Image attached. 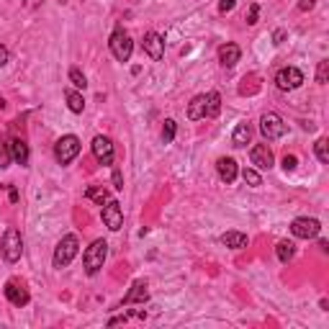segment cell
Here are the masks:
<instances>
[{
	"mask_svg": "<svg viewBox=\"0 0 329 329\" xmlns=\"http://www.w3.org/2000/svg\"><path fill=\"white\" fill-rule=\"evenodd\" d=\"M250 139H252V126H250V123H247V121L237 123V129L232 134L234 147H247V144H250Z\"/></svg>",
	"mask_w": 329,
	"mask_h": 329,
	"instance_id": "ac0fdd59",
	"label": "cell"
},
{
	"mask_svg": "<svg viewBox=\"0 0 329 329\" xmlns=\"http://www.w3.org/2000/svg\"><path fill=\"white\" fill-rule=\"evenodd\" d=\"M296 168H299L296 154H285V157H283V170H285V173H293Z\"/></svg>",
	"mask_w": 329,
	"mask_h": 329,
	"instance_id": "f546056e",
	"label": "cell"
},
{
	"mask_svg": "<svg viewBox=\"0 0 329 329\" xmlns=\"http://www.w3.org/2000/svg\"><path fill=\"white\" fill-rule=\"evenodd\" d=\"M275 85L280 90H296V88L304 85V72L299 67H283L275 75Z\"/></svg>",
	"mask_w": 329,
	"mask_h": 329,
	"instance_id": "ba28073f",
	"label": "cell"
},
{
	"mask_svg": "<svg viewBox=\"0 0 329 329\" xmlns=\"http://www.w3.org/2000/svg\"><path fill=\"white\" fill-rule=\"evenodd\" d=\"M283 39H285V31H283V28H278V31L273 34V44H283Z\"/></svg>",
	"mask_w": 329,
	"mask_h": 329,
	"instance_id": "d590c367",
	"label": "cell"
},
{
	"mask_svg": "<svg viewBox=\"0 0 329 329\" xmlns=\"http://www.w3.org/2000/svg\"><path fill=\"white\" fill-rule=\"evenodd\" d=\"M11 164V152H8V147H0V168H8Z\"/></svg>",
	"mask_w": 329,
	"mask_h": 329,
	"instance_id": "1f68e13d",
	"label": "cell"
},
{
	"mask_svg": "<svg viewBox=\"0 0 329 329\" xmlns=\"http://www.w3.org/2000/svg\"><path fill=\"white\" fill-rule=\"evenodd\" d=\"M85 198H90V201H95L98 206H103L111 195H108V190H103V188H88V190H85Z\"/></svg>",
	"mask_w": 329,
	"mask_h": 329,
	"instance_id": "d4e9b609",
	"label": "cell"
},
{
	"mask_svg": "<svg viewBox=\"0 0 329 329\" xmlns=\"http://www.w3.org/2000/svg\"><path fill=\"white\" fill-rule=\"evenodd\" d=\"M314 152H316V157H319V162H324V164L329 162V142H326L324 137H321V139H319V142L314 144Z\"/></svg>",
	"mask_w": 329,
	"mask_h": 329,
	"instance_id": "4316f807",
	"label": "cell"
},
{
	"mask_svg": "<svg viewBox=\"0 0 329 329\" xmlns=\"http://www.w3.org/2000/svg\"><path fill=\"white\" fill-rule=\"evenodd\" d=\"M0 250H3L6 262H18L21 255H23V239H21V232H18V229H8V232L3 234V242H0Z\"/></svg>",
	"mask_w": 329,
	"mask_h": 329,
	"instance_id": "277c9868",
	"label": "cell"
},
{
	"mask_svg": "<svg viewBox=\"0 0 329 329\" xmlns=\"http://www.w3.org/2000/svg\"><path fill=\"white\" fill-rule=\"evenodd\" d=\"M3 293H6V299L13 304V306H26L28 304V291L23 288V283H18V280H8L6 283V288H3Z\"/></svg>",
	"mask_w": 329,
	"mask_h": 329,
	"instance_id": "7c38bea8",
	"label": "cell"
},
{
	"mask_svg": "<svg viewBox=\"0 0 329 329\" xmlns=\"http://www.w3.org/2000/svg\"><path fill=\"white\" fill-rule=\"evenodd\" d=\"M70 82H72L75 88H80V90H85V88H88V80H85V75H82L77 67H72V70H70Z\"/></svg>",
	"mask_w": 329,
	"mask_h": 329,
	"instance_id": "83f0119b",
	"label": "cell"
},
{
	"mask_svg": "<svg viewBox=\"0 0 329 329\" xmlns=\"http://www.w3.org/2000/svg\"><path fill=\"white\" fill-rule=\"evenodd\" d=\"M144 52L149 54V59L159 62L164 57V39L157 31H147L144 34Z\"/></svg>",
	"mask_w": 329,
	"mask_h": 329,
	"instance_id": "30bf717a",
	"label": "cell"
},
{
	"mask_svg": "<svg viewBox=\"0 0 329 329\" xmlns=\"http://www.w3.org/2000/svg\"><path fill=\"white\" fill-rule=\"evenodd\" d=\"M111 52H113V57L118 59V62H129L131 59V52H134V41H131V36L123 31V28H116L113 34H111Z\"/></svg>",
	"mask_w": 329,
	"mask_h": 329,
	"instance_id": "3957f363",
	"label": "cell"
},
{
	"mask_svg": "<svg viewBox=\"0 0 329 329\" xmlns=\"http://www.w3.org/2000/svg\"><path fill=\"white\" fill-rule=\"evenodd\" d=\"M242 178H244V183H247V185H252V188H260V185H262L260 173H257V170H252V168H244V170H242Z\"/></svg>",
	"mask_w": 329,
	"mask_h": 329,
	"instance_id": "cb8c5ba5",
	"label": "cell"
},
{
	"mask_svg": "<svg viewBox=\"0 0 329 329\" xmlns=\"http://www.w3.org/2000/svg\"><path fill=\"white\" fill-rule=\"evenodd\" d=\"M326 77H329V59H321L316 67V82L319 85H326Z\"/></svg>",
	"mask_w": 329,
	"mask_h": 329,
	"instance_id": "f1b7e54d",
	"label": "cell"
},
{
	"mask_svg": "<svg viewBox=\"0 0 329 329\" xmlns=\"http://www.w3.org/2000/svg\"><path fill=\"white\" fill-rule=\"evenodd\" d=\"M77 250H80V242H77V237H75V234L62 237V239H59V244H57V250H54V268H57V270L67 268V265L75 260Z\"/></svg>",
	"mask_w": 329,
	"mask_h": 329,
	"instance_id": "7a4b0ae2",
	"label": "cell"
},
{
	"mask_svg": "<svg viewBox=\"0 0 329 329\" xmlns=\"http://www.w3.org/2000/svg\"><path fill=\"white\" fill-rule=\"evenodd\" d=\"M319 247H321V252H326V250H329V242H326V239H321V242H319Z\"/></svg>",
	"mask_w": 329,
	"mask_h": 329,
	"instance_id": "f35d334b",
	"label": "cell"
},
{
	"mask_svg": "<svg viewBox=\"0 0 329 329\" xmlns=\"http://www.w3.org/2000/svg\"><path fill=\"white\" fill-rule=\"evenodd\" d=\"M93 154L101 164H113V142L108 137H95L93 139Z\"/></svg>",
	"mask_w": 329,
	"mask_h": 329,
	"instance_id": "4fadbf2b",
	"label": "cell"
},
{
	"mask_svg": "<svg viewBox=\"0 0 329 329\" xmlns=\"http://www.w3.org/2000/svg\"><path fill=\"white\" fill-rule=\"evenodd\" d=\"M216 170H219V178H221L224 183H234L237 175H239V168H237V162H234L232 157H221V159L216 162Z\"/></svg>",
	"mask_w": 329,
	"mask_h": 329,
	"instance_id": "9a60e30c",
	"label": "cell"
},
{
	"mask_svg": "<svg viewBox=\"0 0 329 329\" xmlns=\"http://www.w3.org/2000/svg\"><path fill=\"white\" fill-rule=\"evenodd\" d=\"M275 252H278V260H280V262H291L293 255H296V244L288 242V239H283V242L275 244Z\"/></svg>",
	"mask_w": 329,
	"mask_h": 329,
	"instance_id": "ffe728a7",
	"label": "cell"
},
{
	"mask_svg": "<svg viewBox=\"0 0 329 329\" xmlns=\"http://www.w3.org/2000/svg\"><path fill=\"white\" fill-rule=\"evenodd\" d=\"M113 188L116 190H123V178H121V170L113 168Z\"/></svg>",
	"mask_w": 329,
	"mask_h": 329,
	"instance_id": "836d02e7",
	"label": "cell"
},
{
	"mask_svg": "<svg viewBox=\"0 0 329 329\" xmlns=\"http://www.w3.org/2000/svg\"><path fill=\"white\" fill-rule=\"evenodd\" d=\"M234 6H237V0H221V3H219V13H221V16H224V13H232Z\"/></svg>",
	"mask_w": 329,
	"mask_h": 329,
	"instance_id": "d6a6232c",
	"label": "cell"
},
{
	"mask_svg": "<svg viewBox=\"0 0 329 329\" xmlns=\"http://www.w3.org/2000/svg\"><path fill=\"white\" fill-rule=\"evenodd\" d=\"M221 242L226 247H232V250H242V247H247V234H242V232H226L221 237Z\"/></svg>",
	"mask_w": 329,
	"mask_h": 329,
	"instance_id": "44dd1931",
	"label": "cell"
},
{
	"mask_svg": "<svg viewBox=\"0 0 329 329\" xmlns=\"http://www.w3.org/2000/svg\"><path fill=\"white\" fill-rule=\"evenodd\" d=\"M203 103H206V95H195V98L190 101V106H188V118H190V121L203 118Z\"/></svg>",
	"mask_w": 329,
	"mask_h": 329,
	"instance_id": "603a6c76",
	"label": "cell"
},
{
	"mask_svg": "<svg viewBox=\"0 0 329 329\" xmlns=\"http://www.w3.org/2000/svg\"><path fill=\"white\" fill-rule=\"evenodd\" d=\"M8 152H11V159H13V162H18V164H28V144H26L23 139H11Z\"/></svg>",
	"mask_w": 329,
	"mask_h": 329,
	"instance_id": "e0dca14e",
	"label": "cell"
},
{
	"mask_svg": "<svg viewBox=\"0 0 329 329\" xmlns=\"http://www.w3.org/2000/svg\"><path fill=\"white\" fill-rule=\"evenodd\" d=\"M64 98H67V106H70L72 113H82V111H85V98H82L77 90H67Z\"/></svg>",
	"mask_w": 329,
	"mask_h": 329,
	"instance_id": "7402d4cb",
	"label": "cell"
},
{
	"mask_svg": "<svg viewBox=\"0 0 329 329\" xmlns=\"http://www.w3.org/2000/svg\"><path fill=\"white\" fill-rule=\"evenodd\" d=\"M8 198H11V203H18V190L11 188V190H8Z\"/></svg>",
	"mask_w": 329,
	"mask_h": 329,
	"instance_id": "74e56055",
	"label": "cell"
},
{
	"mask_svg": "<svg viewBox=\"0 0 329 329\" xmlns=\"http://www.w3.org/2000/svg\"><path fill=\"white\" fill-rule=\"evenodd\" d=\"M106 257H108V242H106V239H95V242L88 247V250H85V255H82L85 273H88V275H95V273L103 268Z\"/></svg>",
	"mask_w": 329,
	"mask_h": 329,
	"instance_id": "6da1fadb",
	"label": "cell"
},
{
	"mask_svg": "<svg viewBox=\"0 0 329 329\" xmlns=\"http://www.w3.org/2000/svg\"><path fill=\"white\" fill-rule=\"evenodd\" d=\"M149 299V291H147V283L144 280H134L131 285V291L123 296V306H129V304H144Z\"/></svg>",
	"mask_w": 329,
	"mask_h": 329,
	"instance_id": "2e32d148",
	"label": "cell"
},
{
	"mask_svg": "<svg viewBox=\"0 0 329 329\" xmlns=\"http://www.w3.org/2000/svg\"><path fill=\"white\" fill-rule=\"evenodd\" d=\"M257 16H260V6H257V3H252V6H250V11H247V23L255 26V23H257Z\"/></svg>",
	"mask_w": 329,
	"mask_h": 329,
	"instance_id": "4dcf8cb0",
	"label": "cell"
},
{
	"mask_svg": "<svg viewBox=\"0 0 329 329\" xmlns=\"http://www.w3.org/2000/svg\"><path fill=\"white\" fill-rule=\"evenodd\" d=\"M299 8H301V11H311V8H314V0H301Z\"/></svg>",
	"mask_w": 329,
	"mask_h": 329,
	"instance_id": "8d00e7d4",
	"label": "cell"
},
{
	"mask_svg": "<svg viewBox=\"0 0 329 329\" xmlns=\"http://www.w3.org/2000/svg\"><path fill=\"white\" fill-rule=\"evenodd\" d=\"M250 159H252V164H255L257 170H270L273 162H275L273 149H270L268 144H255L252 152H250Z\"/></svg>",
	"mask_w": 329,
	"mask_h": 329,
	"instance_id": "8fae6325",
	"label": "cell"
},
{
	"mask_svg": "<svg viewBox=\"0 0 329 329\" xmlns=\"http://www.w3.org/2000/svg\"><path fill=\"white\" fill-rule=\"evenodd\" d=\"M175 131H178V123H175L173 118H168V121H164V126H162V142L170 144V142L175 139Z\"/></svg>",
	"mask_w": 329,
	"mask_h": 329,
	"instance_id": "484cf974",
	"label": "cell"
},
{
	"mask_svg": "<svg viewBox=\"0 0 329 329\" xmlns=\"http://www.w3.org/2000/svg\"><path fill=\"white\" fill-rule=\"evenodd\" d=\"M260 131H262V137L268 142H273V139H280L285 134V123L275 111H268V113L260 116Z\"/></svg>",
	"mask_w": 329,
	"mask_h": 329,
	"instance_id": "8992f818",
	"label": "cell"
},
{
	"mask_svg": "<svg viewBox=\"0 0 329 329\" xmlns=\"http://www.w3.org/2000/svg\"><path fill=\"white\" fill-rule=\"evenodd\" d=\"M221 111V95L219 93H209L206 95V103H203V116L206 118H216Z\"/></svg>",
	"mask_w": 329,
	"mask_h": 329,
	"instance_id": "d6986e66",
	"label": "cell"
},
{
	"mask_svg": "<svg viewBox=\"0 0 329 329\" xmlns=\"http://www.w3.org/2000/svg\"><path fill=\"white\" fill-rule=\"evenodd\" d=\"M77 154H80V139H77L75 134H67V137L57 139V144H54V157H57L59 164H70Z\"/></svg>",
	"mask_w": 329,
	"mask_h": 329,
	"instance_id": "5b68a950",
	"label": "cell"
},
{
	"mask_svg": "<svg viewBox=\"0 0 329 329\" xmlns=\"http://www.w3.org/2000/svg\"><path fill=\"white\" fill-rule=\"evenodd\" d=\"M319 232H321L319 219L301 216V219H293V224H291V234L299 239H314V237H319Z\"/></svg>",
	"mask_w": 329,
	"mask_h": 329,
	"instance_id": "9c48e42d",
	"label": "cell"
},
{
	"mask_svg": "<svg viewBox=\"0 0 329 329\" xmlns=\"http://www.w3.org/2000/svg\"><path fill=\"white\" fill-rule=\"evenodd\" d=\"M101 216H103V224L111 229V232H118L123 226V211H121V203L108 198L103 206H101Z\"/></svg>",
	"mask_w": 329,
	"mask_h": 329,
	"instance_id": "52a82bcc",
	"label": "cell"
},
{
	"mask_svg": "<svg viewBox=\"0 0 329 329\" xmlns=\"http://www.w3.org/2000/svg\"><path fill=\"white\" fill-rule=\"evenodd\" d=\"M8 59H11V52H8L3 44H0V67H3V64H8Z\"/></svg>",
	"mask_w": 329,
	"mask_h": 329,
	"instance_id": "e575fe53",
	"label": "cell"
},
{
	"mask_svg": "<svg viewBox=\"0 0 329 329\" xmlns=\"http://www.w3.org/2000/svg\"><path fill=\"white\" fill-rule=\"evenodd\" d=\"M239 57H242V49L237 44H221L219 47V62H221V67L232 70L239 62Z\"/></svg>",
	"mask_w": 329,
	"mask_h": 329,
	"instance_id": "5bb4252c",
	"label": "cell"
}]
</instances>
